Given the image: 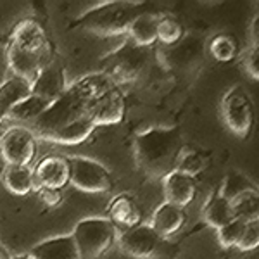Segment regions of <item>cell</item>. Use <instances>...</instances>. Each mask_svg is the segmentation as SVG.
Wrapping results in <instances>:
<instances>
[{
    "instance_id": "5",
    "label": "cell",
    "mask_w": 259,
    "mask_h": 259,
    "mask_svg": "<svg viewBox=\"0 0 259 259\" xmlns=\"http://www.w3.org/2000/svg\"><path fill=\"white\" fill-rule=\"evenodd\" d=\"M149 61L150 49L137 47L135 44L126 40L100 61L102 62L100 73L106 74L116 87L128 85L142 76V73L147 69Z\"/></svg>"
},
{
    "instance_id": "34",
    "label": "cell",
    "mask_w": 259,
    "mask_h": 259,
    "mask_svg": "<svg viewBox=\"0 0 259 259\" xmlns=\"http://www.w3.org/2000/svg\"><path fill=\"white\" fill-rule=\"evenodd\" d=\"M0 259H11V256H9V252H7L6 249L0 245Z\"/></svg>"
},
{
    "instance_id": "28",
    "label": "cell",
    "mask_w": 259,
    "mask_h": 259,
    "mask_svg": "<svg viewBox=\"0 0 259 259\" xmlns=\"http://www.w3.org/2000/svg\"><path fill=\"white\" fill-rule=\"evenodd\" d=\"M206 168H207L206 156H204L202 152H199V150L187 149V147L180 152L177 164H175V171H178V173L185 175V177H190L194 180Z\"/></svg>"
},
{
    "instance_id": "3",
    "label": "cell",
    "mask_w": 259,
    "mask_h": 259,
    "mask_svg": "<svg viewBox=\"0 0 259 259\" xmlns=\"http://www.w3.org/2000/svg\"><path fill=\"white\" fill-rule=\"evenodd\" d=\"M140 12H144L142 2H121V0L104 2L81 14L74 24L97 36L111 38V36L126 35L132 21Z\"/></svg>"
},
{
    "instance_id": "24",
    "label": "cell",
    "mask_w": 259,
    "mask_h": 259,
    "mask_svg": "<svg viewBox=\"0 0 259 259\" xmlns=\"http://www.w3.org/2000/svg\"><path fill=\"white\" fill-rule=\"evenodd\" d=\"M200 54V41L197 38H183L175 47H169L164 62L173 68H187L194 64Z\"/></svg>"
},
{
    "instance_id": "29",
    "label": "cell",
    "mask_w": 259,
    "mask_h": 259,
    "mask_svg": "<svg viewBox=\"0 0 259 259\" xmlns=\"http://www.w3.org/2000/svg\"><path fill=\"white\" fill-rule=\"evenodd\" d=\"M232 209L235 212V218H240L244 221H256L259 220V194L257 190L249 192L242 195L237 200L232 202Z\"/></svg>"
},
{
    "instance_id": "36",
    "label": "cell",
    "mask_w": 259,
    "mask_h": 259,
    "mask_svg": "<svg viewBox=\"0 0 259 259\" xmlns=\"http://www.w3.org/2000/svg\"><path fill=\"white\" fill-rule=\"evenodd\" d=\"M4 119H7V111L4 109V107H0V123H2Z\"/></svg>"
},
{
    "instance_id": "23",
    "label": "cell",
    "mask_w": 259,
    "mask_h": 259,
    "mask_svg": "<svg viewBox=\"0 0 259 259\" xmlns=\"http://www.w3.org/2000/svg\"><path fill=\"white\" fill-rule=\"evenodd\" d=\"M254 190H257L256 183L249 177H245L242 171H237V169L228 171L223 177V180H221V185L218 187V194L223 199H227L230 204L239 197H242V195L249 194V192H254Z\"/></svg>"
},
{
    "instance_id": "27",
    "label": "cell",
    "mask_w": 259,
    "mask_h": 259,
    "mask_svg": "<svg viewBox=\"0 0 259 259\" xmlns=\"http://www.w3.org/2000/svg\"><path fill=\"white\" fill-rule=\"evenodd\" d=\"M47 107H49V104L45 102L44 99H40V97H36V95L31 94L28 99H24L23 102H19L18 106L12 107L7 118L21 121V123H31L33 124L41 114H44Z\"/></svg>"
},
{
    "instance_id": "26",
    "label": "cell",
    "mask_w": 259,
    "mask_h": 259,
    "mask_svg": "<svg viewBox=\"0 0 259 259\" xmlns=\"http://www.w3.org/2000/svg\"><path fill=\"white\" fill-rule=\"evenodd\" d=\"M185 38V28L173 16H159L156 26V40L164 47H175Z\"/></svg>"
},
{
    "instance_id": "13",
    "label": "cell",
    "mask_w": 259,
    "mask_h": 259,
    "mask_svg": "<svg viewBox=\"0 0 259 259\" xmlns=\"http://www.w3.org/2000/svg\"><path fill=\"white\" fill-rule=\"evenodd\" d=\"M69 83L66 78L64 66L59 61L54 59L45 69H41V73L33 80V95L44 99L45 102L52 104L68 90Z\"/></svg>"
},
{
    "instance_id": "4",
    "label": "cell",
    "mask_w": 259,
    "mask_h": 259,
    "mask_svg": "<svg viewBox=\"0 0 259 259\" xmlns=\"http://www.w3.org/2000/svg\"><path fill=\"white\" fill-rule=\"evenodd\" d=\"M87 107H89L87 99L78 90V87L71 83L68 90L56 102L50 104L44 114L31 124L33 135L36 139H45L47 135L64 126V124L73 123V121L80 118H87Z\"/></svg>"
},
{
    "instance_id": "21",
    "label": "cell",
    "mask_w": 259,
    "mask_h": 259,
    "mask_svg": "<svg viewBox=\"0 0 259 259\" xmlns=\"http://www.w3.org/2000/svg\"><path fill=\"white\" fill-rule=\"evenodd\" d=\"M31 94L33 81L12 74L4 83H0V107H4L7 111V116H9V111L12 107L23 102L24 99H28Z\"/></svg>"
},
{
    "instance_id": "2",
    "label": "cell",
    "mask_w": 259,
    "mask_h": 259,
    "mask_svg": "<svg viewBox=\"0 0 259 259\" xmlns=\"http://www.w3.org/2000/svg\"><path fill=\"white\" fill-rule=\"evenodd\" d=\"M183 149V135L177 126L145 130L133 140L137 166L150 178H162L173 171Z\"/></svg>"
},
{
    "instance_id": "30",
    "label": "cell",
    "mask_w": 259,
    "mask_h": 259,
    "mask_svg": "<svg viewBox=\"0 0 259 259\" xmlns=\"http://www.w3.org/2000/svg\"><path fill=\"white\" fill-rule=\"evenodd\" d=\"M247 225V221L240 220V218H233L230 223L223 225L221 228L216 230V239L221 249H233L239 244L244 228Z\"/></svg>"
},
{
    "instance_id": "9",
    "label": "cell",
    "mask_w": 259,
    "mask_h": 259,
    "mask_svg": "<svg viewBox=\"0 0 259 259\" xmlns=\"http://www.w3.org/2000/svg\"><path fill=\"white\" fill-rule=\"evenodd\" d=\"M69 162V185L85 194H106L114 187L111 171L102 162L85 156H71Z\"/></svg>"
},
{
    "instance_id": "14",
    "label": "cell",
    "mask_w": 259,
    "mask_h": 259,
    "mask_svg": "<svg viewBox=\"0 0 259 259\" xmlns=\"http://www.w3.org/2000/svg\"><path fill=\"white\" fill-rule=\"evenodd\" d=\"M162 192H164V202H169L177 207L187 209L194 202L197 195V185L195 180L178 171H169L166 177H162Z\"/></svg>"
},
{
    "instance_id": "6",
    "label": "cell",
    "mask_w": 259,
    "mask_h": 259,
    "mask_svg": "<svg viewBox=\"0 0 259 259\" xmlns=\"http://www.w3.org/2000/svg\"><path fill=\"white\" fill-rule=\"evenodd\" d=\"M116 242L121 252L133 259H175L178 254V249L171 240L162 239L150 225L145 223L124 230Z\"/></svg>"
},
{
    "instance_id": "12",
    "label": "cell",
    "mask_w": 259,
    "mask_h": 259,
    "mask_svg": "<svg viewBox=\"0 0 259 259\" xmlns=\"http://www.w3.org/2000/svg\"><path fill=\"white\" fill-rule=\"evenodd\" d=\"M126 114V102H124L123 94L119 89L111 90L104 97L97 99L87 107V119L97 126H112L119 124Z\"/></svg>"
},
{
    "instance_id": "33",
    "label": "cell",
    "mask_w": 259,
    "mask_h": 259,
    "mask_svg": "<svg viewBox=\"0 0 259 259\" xmlns=\"http://www.w3.org/2000/svg\"><path fill=\"white\" fill-rule=\"evenodd\" d=\"M38 192L40 195V200L45 202V207H56L61 204L62 200V192H57V190H45V189H35Z\"/></svg>"
},
{
    "instance_id": "8",
    "label": "cell",
    "mask_w": 259,
    "mask_h": 259,
    "mask_svg": "<svg viewBox=\"0 0 259 259\" xmlns=\"http://www.w3.org/2000/svg\"><path fill=\"white\" fill-rule=\"evenodd\" d=\"M223 124L239 139H247L254 128V104L242 85L232 87L223 95L220 104Z\"/></svg>"
},
{
    "instance_id": "22",
    "label": "cell",
    "mask_w": 259,
    "mask_h": 259,
    "mask_svg": "<svg viewBox=\"0 0 259 259\" xmlns=\"http://www.w3.org/2000/svg\"><path fill=\"white\" fill-rule=\"evenodd\" d=\"M202 218L206 221L207 227L218 230L235 218V212L232 209V204H230L227 199L221 197L218 194V190H216L214 194L209 195V199L204 204Z\"/></svg>"
},
{
    "instance_id": "10",
    "label": "cell",
    "mask_w": 259,
    "mask_h": 259,
    "mask_svg": "<svg viewBox=\"0 0 259 259\" xmlns=\"http://www.w3.org/2000/svg\"><path fill=\"white\" fill-rule=\"evenodd\" d=\"M0 157L6 164L30 166L36 157V137L24 126L9 128L0 137Z\"/></svg>"
},
{
    "instance_id": "25",
    "label": "cell",
    "mask_w": 259,
    "mask_h": 259,
    "mask_svg": "<svg viewBox=\"0 0 259 259\" xmlns=\"http://www.w3.org/2000/svg\"><path fill=\"white\" fill-rule=\"evenodd\" d=\"M207 52L216 62H232L239 56V44L232 35L227 33H218V35L211 36L207 41Z\"/></svg>"
},
{
    "instance_id": "17",
    "label": "cell",
    "mask_w": 259,
    "mask_h": 259,
    "mask_svg": "<svg viewBox=\"0 0 259 259\" xmlns=\"http://www.w3.org/2000/svg\"><path fill=\"white\" fill-rule=\"evenodd\" d=\"M30 254L35 259H80L71 235L52 237L40 242L30 250Z\"/></svg>"
},
{
    "instance_id": "32",
    "label": "cell",
    "mask_w": 259,
    "mask_h": 259,
    "mask_svg": "<svg viewBox=\"0 0 259 259\" xmlns=\"http://www.w3.org/2000/svg\"><path fill=\"white\" fill-rule=\"evenodd\" d=\"M257 62H259V50H257V45H254V47H250L247 56L244 57V62H242L244 69L247 71V74L252 78L254 81L259 80V66H257Z\"/></svg>"
},
{
    "instance_id": "16",
    "label": "cell",
    "mask_w": 259,
    "mask_h": 259,
    "mask_svg": "<svg viewBox=\"0 0 259 259\" xmlns=\"http://www.w3.org/2000/svg\"><path fill=\"white\" fill-rule=\"evenodd\" d=\"M107 220L114 225V228H123L124 232L142 225V209L132 195L121 194L112 199L107 207Z\"/></svg>"
},
{
    "instance_id": "20",
    "label": "cell",
    "mask_w": 259,
    "mask_h": 259,
    "mask_svg": "<svg viewBox=\"0 0 259 259\" xmlns=\"http://www.w3.org/2000/svg\"><path fill=\"white\" fill-rule=\"evenodd\" d=\"M2 182L11 194L19 195V197H24L35 190V178H33L31 166L6 164L2 173Z\"/></svg>"
},
{
    "instance_id": "1",
    "label": "cell",
    "mask_w": 259,
    "mask_h": 259,
    "mask_svg": "<svg viewBox=\"0 0 259 259\" xmlns=\"http://www.w3.org/2000/svg\"><path fill=\"white\" fill-rule=\"evenodd\" d=\"M50 38L38 21L23 19L12 30L7 44V64L14 76L33 81L54 61Z\"/></svg>"
},
{
    "instance_id": "31",
    "label": "cell",
    "mask_w": 259,
    "mask_h": 259,
    "mask_svg": "<svg viewBox=\"0 0 259 259\" xmlns=\"http://www.w3.org/2000/svg\"><path fill=\"white\" fill-rule=\"evenodd\" d=\"M259 245V221H249L244 228V233H242L239 244H237V249L242 250V252H247V250H256Z\"/></svg>"
},
{
    "instance_id": "15",
    "label": "cell",
    "mask_w": 259,
    "mask_h": 259,
    "mask_svg": "<svg viewBox=\"0 0 259 259\" xmlns=\"http://www.w3.org/2000/svg\"><path fill=\"white\" fill-rule=\"evenodd\" d=\"M187 225V212L182 207H177L169 202H162L152 212L150 227L162 239H171L183 230Z\"/></svg>"
},
{
    "instance_id": "18",
    "label": "cell",
    "mask_w": 259,
    "mask_h": 259,
    "mask_svg": "<svg viewBox=\"0 0 259 259\" xmlns=\"http://www.w3.org/2000/svg\"><path fill=\"white\" fill-rule=\"evenodd\" d=\"M95 132V126L90 123L87 118H80L73 123H68L64 126H61L59 130L52 132L50 135H47L45 142L50 144H57V145H80L83 142H87L92 137V133Z\"/></svg>"
},
{
    "instance_id": "11",
    "label": "cell",
    "mask_w": 259,
    "mask_h": 259,
    "mask_svg": "<svg viewBox=\"0 0 259 259\" xmlns=\"http://www.w3.org/2000/svg\"><path fill=\"white\" fill-rule=\"evenodd\" d=\"M35 189L62 192L69 185V162L66 156L50 154L36 162L33 168Z\"/></svg>"
},
{
    "instance_id": "19",
    "label": "cell",
    "mask_w": 259,
    "mask_h": 259,
    "mask_svg": "<svg viewBox=\"0 0 259 259\" xmlns=\"http://www.w3.org/2000/svg\"><path fill=\"white\" fill-rule=\"evenodd\" d=\"M157 18L159 16L152 14L149 11H144L137 16L130 24L126 35L128 40L132 44H135L137 47L142 49H152L157 44L156 40V26H157Z\"/></svg>"
},
{
    "instance_id": "7",
    "label": "cell",
    "mask_w": 259,
    "mask_h": 259,
    "mask_svg": "<svg viewBox=\"0 0 259 259\" xmlns=\"http://www.w3.org/2000/svg\"><path fill=\"white\" fill-rule=\"evenodd\" d=\"M80 259H102L118 239L114 225L107 218H85L71 233Z\"/></svg>"
},
{
    "instance_id": "35",
    "label": "cell",
    "mask_w": 259,
    "mask_h": 259,
    "mask_svg": "<svg viewBox=\"0 0 259 259\" xmlns=\"http://www.w3.org/2000/svg\"><path fill=\"white\" fill-rule=\"evenodd\" d=\"M11 259H35V257H33L30 252H26V254H19V256H14V257H11Z\"/></svg>"
}]
</instances>
